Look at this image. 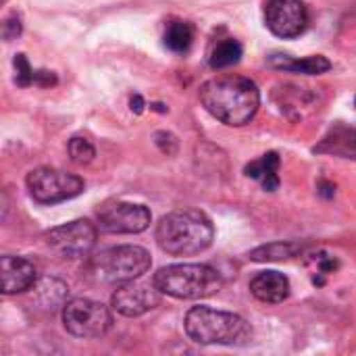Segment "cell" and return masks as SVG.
Listing matches in <instances>:
<instances>
[{
	"label": "cell",
	"mask_w": 356,
	"mask_h": 356,
	"mask_svg": "<svg viewBox=\"0 0 356 356\" xmlns=\"http://www.w3.org/2000/svg\"><path fill=\"white\" fill-rule=\"evenodd\" d=\"M200 102L217 121L242 127L254 119L261 106V92L248 77L219 75L202 83Z\"/></svg>",
	"instance_id": "cell-1"
},
{
	"label": "cell",
	"mask_w": 356,
	"mask_h": 356,
	"mask_svg": "<svg viewBox=\"0 0 356 356\" xmlns=\"http://www.w3.org/2000/svg\"><path fill=\"white\" fill-rule=\"evenodd\" d=\"M215 240L211 219L200 211L169 213L156 225V244L173 257H192L204 252Z\"/></svg>",
	"instance_id": "cell-2"
},
{
	"label": "cell",
	"mask_w": 356,
	"mask_h": 356,
	"mask_svg": "<svg viewBox=\"0 0 356 356\" xmlns=\"http://www.w3.org/2000/svg\"><path fill=\"white\" fill-rule=\"evenodd\" d=\"M184 327L188 338L202 346H244L252 340V330L240 315L211 307H192Z\"/></svg>",
	"instance_id": "cell-3"
},
{
	"label": "cell",
	"mask_w": 356,
	"mask_h": 356,
	"mask_svg": "<svg viewBox=\"0 0 356 356\" xmlns=\"http://www.w3.org/2000/svg\"><path fill=\"white\" fill-rule=\"evenodd\" d=\"M152 284L171 298L179 300H202L215 296L223 288V277L209 265H169L154 273Z\"/></svg>",
	"instance_id": "cell-4"
},
{
	"label": "cell",
	"mask_w": 356,
	"mask_h": 356,
	"mask_svg": "<svg viewBox=\"0 0 356 356\" xmlns=\"http://www.w3.org/2000/svg\"><path fill=\"white\" fill-rule=\"evenodd\" d=\"M152 265L150 252L142 246L123 244L100 250L90 261V275L102 284H125L142 277Z\"/></svg>",
	"instance_id": "cell-5"
},
{
	"label": "cell",
	"mask_w": 356,
	"mask_h": 356,
	"mask_svg": "<svg viewBox=\"0 0 356 356\" xmlns=\"http://www.w3.org/2000/svg\"><path fill=\"white\" fill-rule=\"evenodd\" d=\"M83 188L86 184L81 177L52 167H38L27 175V190L40 204H58L71 200L79 196Z\"/></svg>",
	"instance_id": "cell-6"
},
{
	"label": "cell",
	"mask_w": 356,
	"mask_h": 356,
	"mask_svg": "<svg viewBox=\"0 0 356 356\" xmlns=\"http://www.w3.org/2000/svg\"><path fill=\"white\" fill-rule=\"evenodd\" d=\"M63 325L75 338H102L111 325L113 317L102 302L90 298H75L63 307Z\"/></svg>",
	"instance_id": "cell-7"
},
{
	"label": "cell",
	"mask_w": 356,
	"mask_h": 356,
	"mask_svg": "<svg viewBox=\"0 0 356 356\" xmlns=\"http://www.w3.org/2000/svg\"><path fill=\"white\" fill-rule=\"evenodd\" d=\"M98 229L88 219H75L65 225L46 232L48 248L60 259H83L92 252L96 244Z\"/></svg>",
	"instance_id": "cell-8"
},
{
	"label": "cell",
	"mask_w": 356,
	"mask_h": 356,
	"mask_svg": "<svg viewBox=\"0 0 356 356\" xmlns=\"http://www.w3.org/2000/svg\"><path fill=\"white\" fill-rule=\"evenodd\" d=\"M265 25L277 38H298L309 25V10L302 0H267Z\"/></svg>",
	"instance_id": "cell-9"
},
{
	"label": "cell",
	"mask_w": 356,
	"mask_h": 356,
	"mask_svg": "<svg viewBox=\"0 0 356 356\" xmlns=\"http://www.w3.org/2000/svg\"><path fill=\"white\" fill-rule=\"evenodd\" d=\"M150 211L144 204L117 202L98 215V227L104 234H142L150 225Z\"/></svg>",
	"instance_id": "cell-10"
},
{
	"label": "cell",
	"mask_w": 356,
	"mask_h": 356,
	"mask_svg": "<svg viewBox=\"0 0 356 356\" xmlns=\"http://www.w3.org/2000/svg\"><path fill=\"white\" fill-rule=\"evenodd\" d=\"M111 302L119 315L140 317V315H144V313H148L161 305V290L154 284L146 286V284H138L134 280V282L119 284Z\"/></svg>",
	"instance_id": "cell-11"
},
{
	"label": "cell",
	"mask_w": 356,
	"mask_h": 356,
	"mask_svg": "<svg viewBox=\"0 0 356 356\" xmlns=\"http://www.w3.org/2000/svg\"><path fill=\"white\" fill-rule=\"evenodd\" d=\"M0 273H2V294H21L29 288L35 286L38 282V271L35 267L21 257H2L0 263Z\"/></svg>",
	"instance_id": "cell-12"
},
{
	"label": "cell",
	"mask_w": 356,
	"mask_h": 356,
	"mask_svg": "<svg viewBox=\"0 0 356 356\" xmlns=\"http://www.w3.org/2000/svg\"><path fill=\"white\" fill-rule=\"evenodd\" d=\"M250 292L265 305H280L290 296V280L280 271H263L252 277Z\"/></svg>",
	"instance_id": "cell-13"
},
{
	"label": "cell",
	"mask_w": 356,
	"mask_h": 356,
	"mask_svg": "<svg viewBox=\"0 0 356 356\" xmlns=\"http://www.w3.org/2000/svg\"><path fill=\"white\" fill-rule=\"evenodd\" d=\"M269 65L280 69V71L302 73V75H321V73H327L332 69L330 58H325L321 54L307 56V58H294V56H288V54H271Z\"/></svg>",
	"instance_id": "cell-14"
},
{
	"label": "cell",
	"mask_w": 356,
	"mask_h": 356,
	"mask_svg": "<svg viewBox=\"0 0 356 356\" xmlns=\"http://www.w3.org/2000/svg\"><path fill=\"white\" fill-rule=\"evenodd\" d=\"M277 169H280V154H277V152H267V154H263L261 159L248 163L246 169H244V173H246V177L261 181L263 190L275 192V190L280 188Z\"/></svg>",
	"instance_id": "cell-15"
},
{
	"label": "cell",
	"mask_w": 356,
	"mask_h": 356,
	"mask_svg": "<svg viewBox=\"0 0 356 356\" xmlns=\"http://www.w3.org/2000/svg\"><path fill=\"white\" fill-rule=\"evenodd\" d=\"M35 300L40 302V309L46 311H54L58 307H65V298H67V286L54 277H46L42 282H35Z\"/></svg>",
	"instance_id": "cell-16"
},
{
	"label": "cell",
	"mask_w": 356,
	"mask_h": 356,
	"mask_svg": "<svg viewBox=\"0 0 356 356\" xmlns=\"http://www.w3.org/2000/svg\"><path fill=\"white\" fill-rule=\"evenodd\" d=\"M194 42V27L188 23V21H169L167 23V29H165V46L171 50V52H177V54H184L190 50Z\"/></svg>",
	"instance_id": "cell-17"
},
{
	"label": "cell",
	"mask_w": 356,
	"mask_h": 356,
	"mask_svg": "<svg viewBox=\"0 0 356 356\" xmlns=\"http://www.w3.org/2000/svg\"><path fill=\"white\" fill-rule=\"evenodd\" d=\"M242 44L234 38H227L223 42H219L213 50H211V56H209V63L213 69H227L232 65H238L240 58H242Z\"/></svg>",
	"instance_id": "cell-18"
},
{
	"label": "cell",
	"mask_w": 356,
	"mask_h": 356,
	"mask_svg": "<svg viewBox=\"0 0 356 356\" xmlns=\"http://www.w3.org/2000/svg\"><path fill=\"white\" fill-rule=\"evenodd\" d=\"M300 248L296 244L290 242H277V244H269V246H261L257 250L250 252V259L257 263H265V261H286L296 257Z\"/></svg>",
	"instance_id": "cell-19"
},
{
	"label": "cell",
	"mask_w": 356,
	"mask_h": 356,
	"mask_svg": "<svg viewBox=\"0 0 356 356\" xmlns=\"http://www.w3.org/2000/svg\"><path fill=\"white\" fill-rule=\"evenodd\" d=\"M69 156H71V161L77 163V165H88V163L94 161L96 148H94V144H92L88 138L75 136V138L69 140Z\"/></svg>",
	"instance_id": "cell-20"
},
{
	"label": "cell",
	"mask_w": 356,
	"mask_h": 356,
	"mask_svg": "<svg viewBox=\"0 0 356 356\" xmlns=\"http://www.w3.org/2000/svg\"><path fill=\"white\" fill-rule=\"evenodd\" d=\"M13 65H15V81H17V86H21V88L31 86V83H33V73H35V71L31 69L27 56H25V54H17L15 60H13Z\"/></svg>",
	"instance_id": "cell-21"
},
{
	"label": "cell",
	"mask_w": 356,
	"mask_h": 356,
	"mask_svg": "<svg viewBox=\"0 0 356 356\" xmlns=\"http://www.w3.org/2000/svg\"><path fill=\"white\" fill-rule=\"evenodd\" d=\"M344 136L340 138L338 134H334V142H336V152L342 154H355L356 156V129H342Z\"/></svg>",
	"instance_id": "cell-22"
},
{
	"label": "cell",
	"mask_w": 356,
	"mask_h": 356,
	"mask_svg": "<svg viewBox=\"0 0 356 356\" xmlns=\"http://www.w3.org/2000/svg\"><path fill=\"white\" fill-rule=\"evenodd\" d=\"M21 29H23V25H21V19H19L17 15L6 17V19H4V23H2V35H4V40H6V42H10V40L19 38V35H21Z\"/></svg>",
	"instance_id": "cell-23"
},
{
	"label": "cell",
	"mask_w": 356,
	"mask_h": 356,
	"mask_svg": "<svg viewBox=\"0 0 356 356\" xmlns=\"http://www.w3.org/2000/svg\"><path fill=\"white\" fill-rule=\"evenodd\" d=\"M33 83L40 86V88L54 86V83H56V75H54L52 71H35V73H33Z\"/></svg>",
	"instance_id": "cell-24"
},
{
	"label": "cell",
	"mask_w": 356,
	"mask_h": 356,
	"mask_svg": "<svg viewBox=\"0 0 356 356\" xmlns=\"http://www.w3.org/2000/svg\"><path fill=\"white\" fill-rule=\"evenodd\" d=\"M129 104H131V111H134L136 115H140V113L144 111V98H142L140 94H136V96L131 98V102H129Z\"/></svg>",
	"instance_id": "cell-25"
},
{
	"label": "cell",
	"mask_w": 356,
	"mask_h": 356,
	"mask_svg": "<svg viewBox=\"0 0 356 356\" xmlns=\"http://www.w3.org/2000/svg\"><path fill=\"white\" fill-rule=\"evenodd\" d=\"M321 194H323V196H334V186L321 184Z\"/></svg>",
	"instance_id": "cell-26"
},
{
	"label": "cell",
	"mask_w": 356,
	"mask_h": 356,
	"mask_svg": "<svg viewBox=\"0 0 356 356\" xmlns=\"http://www.w3.org/2000/svg\"><path fill=\"white\" fill-rule=\"evenodd\" d=\"M2 2H6V0H2Z\"/></svg>",
	"instance_id": "cell-27"
},
{
	"label": "cell",
	"mask_w": 356,
	"mask_h": 356,
	"mask_svg": "<svg viewBox=\"0 0 356 356\" xmlns=\"http://www.w3.org/2000/svg\"><path fill=\"white\" fill-rule=\"evenodd\" d=\"M355 102H356V100H355Z\"/></svg>",
	"instance_id": "cell-28"
}]
</instances>
